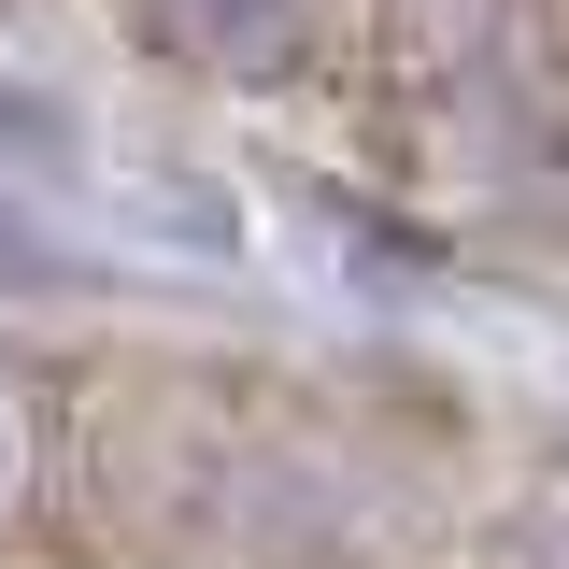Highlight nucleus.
I'll use <instances>...</instances> for the list:
<instances>
[{
  "label": "nucleus",
  "instance_id": "nucleus-1",
  "mask_svg": "<svg viewBox=\"0 0 569 569\" xmlns=\"http://www.w3.org/2000/svg\"><path fill=\"white\" fill-rule=\"evenodd\" d=\"M157 29L186 58H228V71H299L313 29H328V0H157Z\"/></svg>",
  "mask_w": 569,
  "mask_h": 569
},
{
  "label": "nucleus",
  "instance_id": "nucleus-2",
  "mask_svg": "<svg viewBox=\"0 0 569 569\" xmlns=\"http://www.w3.org/2000/svg\"><path fill=\"white\" fill-rule=\"evenodd\" d=\"M29 485H43V399H29V370H0V527Z\"/></svg>",
  "mask_w": 569,
  "mask_h": 569
}]
</instances>
